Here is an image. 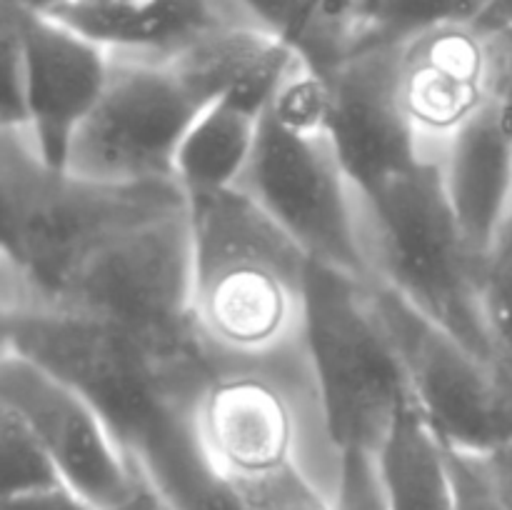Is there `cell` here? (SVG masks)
<instances>
[{"instance_id":"e0dca14e","label":"cell","mask_w":512,"mask_h":510,"mask_svg":"<svg viewBox=\"0 0 512 510\" xmlns=\"http://www.w3.org/2000/svg\"><path fill=\"white\" fill-rule=\"evenodd\" d=\"M303 60L295 45L273 30L238 23L200 38L173 65L205 103L233 100L265 113L280 85Z\"/></svg>"},{"instance_id":"484cf974","label":"cell","mask_w":512,"mask_h":510,"mask_svg":"<svg viewBox=\"0 0 512 510\" xmlns=\"http://www.w3.org/2000/svg\"><path fill=\"white\" fill-rule=\"evenodd\" d=\"M455 510H505L503 490L495 475L490 453H473L445 445Z\"/></svg>"},{"instance_id":"5bb4252c","label":"cell","mask_w":512,"mask_h":510,"mask_svg":"<svg viewBox=\"0 0 512 510\" xmlns=\"http://www.w3.org/2000/svg\"><path fill=\"white\" fill-rule=\"evenodd\" d=\"M398 43H363L320 78L338 153L363 193L420 163L395 93Z\"/></svg>"},{"instance_id":"6da1fadb","label":"cell","mask_w":512,"mask_h":510,"mask_svg":"<svg viewBox=\"0 0 512 510\" xmlns=\"http://www.w3.org/2000/svg\"><path fill=\"white\" fill-rule=\"evenodd\" d=\"M3 348L43 365L100 413L145 485L173 510H238L195 430L208 353H165L60 308L0 313Z\"/></svg>"},{"instance_id":"9a60e30c","label":"cell","mask_w":512,"mask_h":510,"mask_svg":"<svg viewBox=\"0 0 512 510\" xmlns=\"http://www.w3.org/2000/svg\"><path fill=\"white\" fill-rule=\"evenodd\" d=\"M48 15L98 40L115 58L153 63H173L220 28L255 23L240 0H148L140 5L65 0Z\"/></svg>"},{"instance_id":"d4e9b609","label":"cell","mask_w":512,"mask_h":510,"mask_svg":"<svg viewBox=\"0 0 512 510\" xmlns=\"http://www.w3.org/2000/svg\"><path fill=\"white\" fill-rule=\"evenodd\" d=\"M250 18L308 55L323 28L325 0H240Z\"/></svg>"},{"instance_id":"cb8c5ba5","label":"cell","mask_w":512,"mask_h":510,"mask_svg":"<svg viewBox=\"0 0 512 510\" xmlns=\"http://www.w3.org/2000/svg\"><path fill=\"white\" fill-rule=\"evenodd\" d=\"M480 303L495 355L512 375V255L485 260L480 273Z\"/></svg>"},{"instance_id":"4fadbf2b","label":"cell","mask_w":512,"mask_h":510,"mask_svg":"<svg viewBox=\"0 0 512 510\" xmlns=\"http://www.w3.org/2000/svg\"><path fill=\"white\" fill-rule=\"evenodd\" d=\"M395 93L420 163L445 148L498 103L493 35L475 23L425 30L398 43Z\"/></svg>"},{"instance_id":"1f68e13d","label":"cell","mask_w":512,"mask_h":510,"mask_svg":"<svg viewBox=\"0 0 512 510\" xmlns=\"http://www.w3.org/2000/svg\"><path fill=\"white\" fill-rule=\"evenodd\" d=\"M65 3V0H63ZM90 3H103V5H140L148 3V0H90Z\"/></svg>"},{"instance_id":"ba28073f","label":"cell","mask_w":512,"mask_h":510,"mask_svg":"<svg viewBox=\"0 0 512 510\" xmlns=\"http://www.w3.org/2000/svg\"><path fill=\"white\" fill-rule=\"evenodd\" d=\"M305 350L335 443L343 453H378L408 398V383L365 283L313 263Z\"/></svg>"},{"instance_id":"603a6c76","label":"cell","mask_w":512,"mask_h":510,"mask_svg":"<svg viewBox=\"0 0 512 510\" xmlns=\"http://www.w3.org/2000/svg\"><path fill=\"white\" fill-rule=\"evenodd\" d=\"M368 10L370 0H325L323 28L305 55V63L315 73H323L330 65L343 60L363 38Z\"/></svg>"},{"instance_id":"f1b7e54d","label":"cell","mask_w":512,"mask_h":510,"mask_svg":"<svg viewBox=\"0 0 512 510\" xmlns=\"http://www.w3.org/2000/svg\"><path fill=\"white\" fill-rule=\"evenodd\" d=\"M493 35L495 48V85H498V103L505 113L512 115V28L498 30Z\"/></svg>"},{"instance_id":"7402d4cb","label":"cell","mask_w":512,"mask_h":510,"mask_svg":"<svg viewBox=\"0 0 512 510\" xmlns=\"http://www.w3.org/2000/svg\"><path fill=\"white\" fill-rule=\"evenodd\" d=\"M0 420H3V430H0L3 433V498L65 488L53 460L40 448L28 425L5 408H0Z\"/></svg>"},{"instance_id":"52a82bcc","label":"cell","mask_w":512,"mask_h":510,"mask_svg":"<svg viewBox=\"0 0 512 510\" xmlns=\"http://www.w3.org/2000/svg\"><path fill=\"white\" fill-rule=\"evenodd\" d=\"M190 255V203L185 200L105 238L45 303L30 308L88 315L165 353H208L190 313Z\"/></svg>"},{"instance_id":"f546056e","label":"cell","mask_w":512,"mask_h":510,"mask_svg":"<svg viewBox=\"0 0 512 510\" xmlns=\"http://www.w3.org/2000/svg\"><path fill=\"white\" fill-rule=\"evenodd\" d=\"M490 458H493L495 475H498L500 490H503L505 510H512V443L490 453Z\"/></svg>"},{"instance_id":"d6986e66","label":"cell","mask_w":512,"mask_h":510,"mask_svg":"<svg viewBox=\"0 0 512 510\" xmlns=\"http://www.w3.org/2000/svg\"><path fill=\"white\" fill-rule=\"evenodd\" d=\"M263 113L215 100L190 125L175 158V183L188 198L238 188L258 143Z\"/></svg>"},{"instance_id":"8992f818","label":"cell","mask_w":512,"mask_h":510,"mask_svg":"<svg viewBox=\"0 0 512 510\" xmlns=\"http://www.w3.org/2000/svg\"><path fill=\"white\" fill-rule=\"evenodd\" d=\"M363 195L373 228L375 283L393 288L473 353L500 365L480 303L485 263L455 223L438 165L418 163Z\"/></svg>"},{"instance_id":"9c48e42d","label":"cell","mask_w":512,"mask_h":510,"mask_svg":"<svg viewBox=\"0 0 512 510\" xmlns=\"http://www.w3.org/2000/svg\"><path fill=\"white\" fill-rule=\"evenodd\" d=\"M403 368L410 398L448 448L495 453L512 443V375L383 283L365 285Z\"/></svg>"},{"instance_id":"2e32d148","label":"cell","mask_w":512,"mask_h":510,"mask_svg":"<svg viewBox=\"0 0 512 510\" xmlns=\"http://www.w3.org/2000/svg\"><path fill=\"white\" fill-rule=\"evenodd\" d=\"M438 173L465 243L485 263L512 213V123L500 103L445 148Z\"/></svg>"},{"instance_id":"83f0119b","label":"cell","mask_w":512,"mask_h":510,"mask_svg":"<svg viewBox=\"0 0 512 510\" xmlns=\"http://www.w3.org/2000/svg\"><path fill=\"white\" fill-rule=\"evenodd\" d=\"M0 510H93V508L85 505L80 498H75L68 488H53V490H43V493L3 498V508Z\"/></svg>"},{"instance_id":"8fae6325","label":"cell","mask_w":512,"mask_h":510,"mask_svg":"<svg viewBox=\"0 0 512 510\" xmlns=\"http://www.w3.org/2000/svg\"><path fill=\"white\" fill-rule=\"evenodd\" d=\"M208 105L173 63L113 55L108 88L75 135L65 170L110 185L175 180L180 143Z\"/></svg>"},{"instance_id":"7a4b0ae2","label":"cell","mask_w":512,"mask_h":510,"mask_svg":"<svg viewBox=\"0 0 512 510\" xmlns=\"http://www.w3.org/2000/svg\"><path fill=\"white\" fill-rule=\"evenodd\" d=\"M188 203L190 313L210 358L253 363L305 345L310 255L240 188Z\"/></svg>"},{"instance_id":"7c38bea8","label":"cell","mask_w":512,"mask_h":510,"mask_svg":"<svg viewBox=\"0 0 512 510\" xmlns=\"http://www.w3.org/2000/svg\"><path fill=\"white\" fill-rule=\"evenodd\" d=\"M0 408L28 425L75 498L93 510L135 503L143 480L98 410L58 375L8 348H0Z\"/></svg>"},{"instance_id":"4316f807","label":"cell","mask_w":512,"mask_h":510,"mask_svg":"<svg viewBox=\"0 0 512 510\" xmlns=\"http://www.w3.org/2000/svg\"><path fill=\"white\" fill-rule=\"evenodd\" d=\"M338 510H388L375 453H368V450L345 453Z\"/></svg>"},{"instance_id":"30bf717a","label":"cell","mask_w":512,"mask_h":510,"mask_svg":"<svg viewBox=\"0 0 512 510\" xmlns=\"http://www.w3.org/2000/svg\"><path fill=\"white\" fill-rule=\"evenodd\" d=\"M3 115L50 168L65 170L75 135L98 105L113 55L73 25L3 3Z\"/></svg>"},{"instance_id":"44dd1931","label":"cell","mask_w":512,"mask_h":510,"mask_svg":"<svg viewBox=\"0 0 512 510\" xmlns=\"http://www.w3.org/2000/svg\"><path fill=\"white\" fill-rule=\"evenodd\" d=\"M228 493L238 510H338V490L303 465L240 480Z\"/></svg>"},{"instance_id":"4dcf8cb0","label":"cell","mask_w":512,"mask_h":510,"mask_svg":"<svg viewBox=\"0 0 512 510\" xmlns=\"http://www.w3.org/2000/svg\"><path fill=\"white\" fill-rule=\"evenodd\" d=\"M128 510H173V508H170V505H165L163 500H160L158 495H155L153 490L143 483V490H140V495L135 498V503L130 505Z\"/></svg>"},{"instance_id":"3957f363","label":"cell","mask_w":512,"mask_h":510,"mask_svg":"<svg viewBox=\"0 0 512 510\" xmlns=\"http://www.w3.org/2000/svg\"><path fill=\"white\" fill-rule=\"evenodd\" d=\"M318 265L370 285L375 253L370 210L328 125V90L300 63L260 120L258 143L238 185Z\"/></svg>"},{"instance_id":"d6a6232c","label":"cell","mask_w":512,"mask_h":510,"mask_svg":"<svg viewBox=\"0 0 512 510\" xmlns=\"http://www.w3.org/2000/svg\"><path fill=\"white\" fill-rule=\"evenodd\" d=\"M505 115H508V113H505ZM508 118H510V123H512V115H508Z\"/></svg>"},{"instance_id":"ac0fdd59","label":"cell","mask_w":512,"mask_h":510,"mask_svg":"<svg viewBox=\"0 0 512 510\" xmlns=\"http://www.w3.org/2000/svg\"><path fill=\"white\" fill-rule=\"evenodd\" d=\"M375 460L388 510H455L445 445L425 423L410 390Z\"/></svg>"},{"instance_id":"277c9868","label":"cell","mask_w":512,"mask_h":510,"mask_svg":"<svg viewBox=\"0 0 512 510\" xmlns=\"http://www.w3.org/2000/svg\"><path fill=\"white\" fill-rule=\"evenodd\" d=\"M175 180L110 185L55 170L18 128H0V313L40 305L125 225L185 203Z\"/></svg>"},{"instance_id":"5b68a950","label":"cell","mask_w":512,"mask_h":510,"mask_svg":"<svg viewBox=\"0 0 512 510\" xmlns=\"http://www.w3.org/2000/svg\"><path fill=\"white\" fill-rule=\"evenodd\" d=\"M195 430L223 485L303 465L340 493L345 453L320 403L305 345L253 363H215L195 400Z\"/></svg>"},{"instance_id":"ffe728a7","label":"cell","mask_w":512,"mask_h":510,"mask_svg":"<svg viewBox=\"0 0 512 510\" xmlns=\"http://www.w3.org/2000/svg\"><path fill=\"white\" fill-rule=\"evenodd\" d=\"M490 0H370L363 43H403L425 30L478 23ZM355 45V48H358Z\"/></svg>"}]
</instances>
